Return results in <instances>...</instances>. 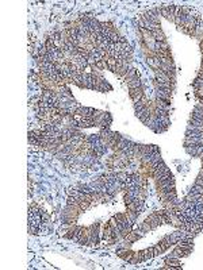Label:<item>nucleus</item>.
<instances>
[{
    "label": "nucleus",
    "mask_w": 203,
    "mask_h": 270,
    "mask_svg": "<svg viewBox=\"0 0 203 270\" xmlns=\"http://www.w3.org/2000/svg\"><path fill=\"white\" fill-rule=\"evenodd\" d=\"M139 230H141L143 234H145V232H149L150 230H152V227H150V224L149 223H146V221H143V223L139 225Z\"/></svg>",
    "instance_id": "10"
},
{
    "label": "nucleus",
    "mask_w": 203,
    "mask_h": 270,
    "mask_svg": "<svg viewBox=\"0 0 203 270\" xmlns=\"http://www.w3.org/2000/svg\"><path fill=\"white\" fill-rule=\"evenodd\" d=\"M153 247H154V257H156V255H160L162 253H165V251L162 250V247L160 246V243H157V245L153 246Z\"/></svg>",
    "instance_id": "11"
},
{
    "label": "nucleus",
    "mask_w": 203,
    "mask_h": 270,
    "mask_svg": "<svg viewBox=\"0 0 203 270\" xmlns=\"http://www.w3.org/2000/svg\"><path fill=\"white\" fill-rule=\"evenodd\" d=\"M141 251H142L143 261H148V259H150V258L154 257V247H148V249L141 250Z\"/></svg>",
    "instance_id": "6"
},
{
    "label": "nucleus",
    "mask_w": 203,
    "mask_h": 270,
    "mask_svg": "<svg viewBox=\"0 0 203 270\" xmlns=\"http://www.w3.org/2000/svg\"><path fill=\"white\" fill-rule=\"evenodd\" d=\"M195 185L203 186V177H202V176H198V178L195 180Z\"/></svg>",
    "instance_id": "12"
},
{
    "label": "nucleus",
    "mask_w": 203,
    "mask_h": 270,
    "mask_svg": "<svg viewBox=\"0 0 203 270\" xmlns=\"http://www.w3.org/2000/svg\"><path fill=\"white\" fill-rule=\"evenodd\" d=\"M143 95H145V93H143V88L142 87L135 88V89H129V96H130V99L134 103H138L142 99Z\"/></svg>",
    "instance_id": "1"
},
{
    "label": "nucleus",
    "mask_w": 203,
    "mask_h": 270,
    "mask_svg": "<svg viewBox=\"0 0 203 270\" xmlns=\"http://www.w3.org/2000/svg\"><path fill=\"white\" fill-rule=\"evenodd\" d=\"M152 36H153V39L156 41V42H162V41H165V34L162 32L161 28L153 30L152 31Z\"/></svg>",
    "instance_id": "5"
},
{
    "label": "nucleus",
    "mask_w": 203,
    "mask_h": 270,
    "mask_svg": "<svg viewBox=\"0 0 203 270\" xmlns=\"http://www.w3.org/2000/svg\"><path fill=\"white\" fill-rule=\"evenodd\" d=\"M142 235H143V232H142L141 230H139V231H131L130 234H129L126 238H125V240H127V242H130V243H134L135 240L141 239Z\"/></svg>",
    "instance_id": "4"
},
{
    "label": "nucleus",
    "mask_w": 203,
    "mask_h": 270,
    "mask_svg": "<svg viewBox=\"0 0 203 270\" xmlns=\"http://www.w3.org/2000/svg\"><path fill=\"white\" fill-rule=\"evenodd\" d=\"M41 217H42V221H47V220L50 219L49 215H47V213H45L43 211H41Z\"/></svg>",
    "instance_id": "13"
},
{
    "label": "nucleus",
    "mask_w": 203,
    "mask_h": 270,
    "mask_svg": "<svg viewBox=\"0 0 203 270\" xmlns=\"http://www.w3.org/2000/svg\"><path fill=\"white\" fill-rule=\"evenodd\" d=\"M118 257L119 258H122V259H125V261H130L131 258H133V255H134V251H131L130 249H122V250H119L118 251Z\"/></svg>",
    "instance_id": "3"
},
{
    "label": "nucleus",
    "mask_w": 203,
    "mask_h": 270,
    "mask_svg": "<svg viewBox=\"0 0 203 270\" xmlns=\"http://www.w3.org/2000/svg\"><path fill=\"white\" fill-rule=\"evenodd\" d=\"M106 62H107V69L111 70L113 73L115 72V69H117V58L110 57V58H107V60H106Z\"/></svg>",
    "instance_id": "8"
},
{
    "label": "nucleus",
    "mask_w": 203,
    "mask_h": 270,
    "mask_svg": "<svg viewBox=\"0 0 203 270\" xmlns=\"http://www.w3.org/2000/svg\"><path fill=\"white\" fill-rule=\"evenodd\" d=\"M127 87H129V89H135V88L141 87V80H139V76L135 77L134 80H131L130 83H127Z\"/></svg>",
    "instance_id": "9"
},
{
    "label": "nucleus",
    "mask_w": 203,
    "mask_h": 270,
    "mask_svg": "<svg viewBox=\"0 0 203 270\" xmlns=\"http://www.w3.org/2000/svg\"><path fill=\"white\" fill-rule=\"evenodd\" d=\"M164 262H165V265L172 266V268H175L176 270H180V269H182V265H180L179 258H175V257H172V255H169V257L165 258Z\"/></svg>",
    "instance_id": "2"
},
{
    "label": "nucleus",
    "mask_w": 203,
    "mask_h": 270,
    "mask_svg": "<svg viewBox=\"0 0 203 270\" xmlns=\"http://www.w3.org/2000/svg\"><path fill=\"white\" fill-rule=\"evenodd\" d=\"M135 77H138V73L135 69H129V72L126 73V76L123 77V80L126 81V83H130L131 80H134Z\"/></svg>",
    "instance_id": "7"
},
{
    "label": "nucleus",
    "mask_w": 203,
    "mask_h": 270,
    "mask_svg": "<svg viewBox=\"0 0 203 270\" xmlns=\"http://www.w3.org/2000/svg\"><path fill=\"white\" fill-rule=\"evenodd\" d=\"M202 170H203V166H202Z\"/></svg>",
    "instance_id": "14"
}]
</instances>
